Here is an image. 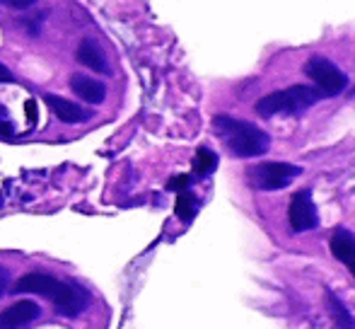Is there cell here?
Returning a JSON list of instances; mask_svg holds the SVG:
<instances>
[{
	"label": "cell",
	"instance_id": "cell-1",
	"mask_svg": "<svg viewBox=\"0 0 355 329\" xmlns=\"http://www.w3.org/2000/svg\"><path fill=\"white\" fill-rule=\"evenodd\" d=\"M15 293H37V296H44L46 301L53 303L61 315L66 317H78L80 312L87 305V296L85 291H80L73 283H66L61 278L51 276V273H27L22 276L17 283L12 286Z\"/></svg>",
	"mask_w": 355,
	"mask_h": 329
},
{
	"label": "cell",
	"instance_id": "cell-2",
	"mask_svg": "<svg viewBox=\"0 0 355 329\" xmlns=\"http://www.w3.org/2000/svg\"><path fill=\"white\" fill-rule=\"evenodd\" d=\"M213 128L223 138L227 151L237 158H259L271 146L268 133L249 121H239L232 117H215Z\"/></svg>",
	"mask_w": 355,
	"mask_h": 329
},
{
	"label": "cell",
	"instance_id": "cell-3",
	"mask_svg": "<svg viewBox=\"0 0 355 329\" xmlns=\"http://www.w3.org/2000/svg\"><path fill=\"white\" fill-rule=\"evenodd\" d=\"M322 99V92L309 85H293V87L278 90L257 102V114L263 119L271 117H297Z\"/></svg>",
	"mask_w": 355,
	"mask_h": 329
},
{
	"label": "cell",
	"instance_id": "cell-4",
	"mask_svg": "<svg viewBox=\"0 0 355 329\" xmlns=\"http://www.w3.org/2000/svg\"><path fill=\"white\" fill-rule=\"evenodd\" d=\"M300 174H302V167L290 162H259L247 169L249 184L254 189H263V192H276V189L288 187Z\"/></svg>",
	"mask_w": 355,
	"mask_h": 329
},
{
	"label": "cell",
	"instance_id": "cell-5",
	"mask_svg": "<svg viewBox=\"0 0 355 329\" xmlns=\"http://www.w3.org/2000/svg\"><path fill=\"white\" fill-rule=\"evenodd\" d=\"M307 78L314 83V87L322 92V97H334V94H341L348 87V76L338 66H334L329 58L312 56L304 66Z\"/></svg>",
	"mask_w": 355,
	"mask_h": 329
},
{
	"label": "cell",
	"instance_id": "cell-6",
	"mask_svg": "<svg viewBox=\"0 0 355 329\" xmlns=\"http://www.w3.org/2000/svg\"><path fill=\"white\" fill-rule=\"evenodd\" d=\"M288 218H290V228H293L295 233H307L319 226L317 206H314L312 192H309V189H302V192H297L293 196Z\"/></svg>",
	"mask_w": 355,
	"mask_h": 329
},
{
	"label": "cell",
	"instance_id": "cell-7",
	"mask_svg": "<svg viewBox=\"0 0 355 329\" xmlns=\"http://www.w3.org/2000/svg\"><path fill=\"white\" fill-rule=\"evenodd\" d=\"M42 307L34 301H19L0 312V329H27L32 322L39 320Z\"/></svg>",
	"mask_w": 355,
	"mask_h": 329
},
{
	"label": "cell",
	"instance_id": "cell-8",
	"mask_svg": "<svg viewBox=\"0 0 355 329\" xmlns=\"http://www.w3.org/2000/svg\"><path fill=\"white\" fill-rule=\"evenodd\" d=\"M44 99H46L49 109H51V112L66 124H80V121H85V119H89L87 109H83L80 104H75V102H71V99H66V97H58V94H46Z\"/></svg>",
	"mask_w": 355,
	"mask_h": 329
},
{
	"label": "cell",
	"instance_id": "cell-9",
	"mask_svg": "<svg viewBox=\"0 0 355 329\" xmlns=\"http://www.w3.org/2000/svg\"><path fill=\"white\" fill-rule=\"evenodd\" d=\"M331 252H334V257H336L338 262L346 264V267L351 269V273L355 276V235H353V233L343 230V228L334 230Z\"/></svg>",
	"mask_w": 355,
	"mask_h": 329
},
{
	"label": "cell",
	"instance_id": "cell-10",
	"mask_svg": "<svg viewBox=\"0 0 355 329\" xmlns=\"http://www.w3.org/2000/svg\"><path fill=\"white\" fill-rule=\"evenodd\" d=\"M71 87L80 99H85V102H89V104H99L104 99V94H107V87H104L102 83L94 81V78L80 76V73L71 78Z\"/></svg>",
	"mask_w": 355,
	"mask_h": 329
},
{
	"label": "cell",
	"instance_id": "cell-11",
	"mask_svg": "<svg viewBox=\"0 0 355 329\" xmlns=\"http://www.w3.org/2000/svg\"><path fill=\"white\" fill-rule=\"evenodd\" d=\"M78 61L83 66H87L89 71H97V73H109V63L104 58L102 49L92 42V39H85L83 44L78 47Z\"/></svg>",
	"mask_w": 355,
	"mask_h": 329
},
{
	"label": "cell",
	"instance_id": "cell-12",
	"mask_svg": "<svg viewBox=\"0 0 355 329\" xmlns=\"http://www.w3.org/2000/svg\"><path fill=\"white\" fill-rule=\"evenodd\" d=\"M327 307H329V312H331L334 322H336L338 327H341V329H355V322H353V317L348 315L346 305H343V303L338 301L334 293H327Z\"/></svg>",
	"mask_w": 355,
	"mask_h": 329
},
{
	"label": "cell",
	"instance_id": "cell-13",
	"mask_svg": "<svg viewBox=\"0 0 355 329\" xmlns=\"http://www.w3.org/2000/svg\"><path fill=\"white\" fill-rule=\"evenodd\" d=\"M215 167H218V155H215L211 148H198L196 160H193V169H196V174L206 177V174H211Z\"/></svg>",
	"mask_w": 355,
	"mask_h": 329
},
{
	"label": "cell",
	"instance_id": "cell-14",
	"mask_svg": "<svg viewBox=\"0 0 355 329\" xmlns=\"http://www.w3.org/2000/svg\"><path fill=\"white\" fill-rule=\"evenodd\" d=\"M177 213L182 221H191V216L196 213V201L191 194H179L177 199Z\"/></svg>",
	"mask_w": 355,
	"mask_h": 329
},
{
	"label": "cell",
	"instance_id": "cell-15",
	"mask_svg": "<svg viewBox=\"0 0 355 329\" xmlns=\"http://www.w3.org/2000/svg\"><path fill=\"white\" fill-rule=\"evenodd\" d=\"M8 281H10V273L5 267H0V298H3V293L8 291Z\"/></svg>",
	"mask_w": 355,
	"mask_h": 329
},
{
	"label": "cell",
	"instance_id": "cell-16",
	"mask_svg": "<svg viewBox=\"0 0 355 329\" xmlns=\"http://www.w3.org/2000/svg\"><path fill=\"white\" fill-rule=\"evenodd\" d=\"M8 5H12V8H17V10H27L29 5H34L37 0H5Z\"/></svg>",
	"mask_w": 355,
	"mask_h": 329
},
{
	"label": "cell",
	"instance_id": "cell-17",
	"mask_svg": "<svg viewBox=\"0 0 355 329\" xmlns=\"http://www.w3.org/2000/svg\"><path fill=\"white\" fill-rule=\"evenodd\" d=\"M10 81H12V73H10L3 63H0V83H10Z\"/></svg>",
	"mask_w": 355,
	"mask_h": 329
},
{
	"label": "cell",
	"instance_id": "cell-18",
	"mask_svg": "<svg viewBox=\"0 0 355 329\" xmlns=\"http://www.w3.org/2000/svg\"><path fill=\"white\" fill-rule=\"evenodd\" d=\"M27 114H29V121L37 119V109H34V102H27Z\"/></svg>",
	"mask_w": 355,
	"mask_h": 329
}]
</instances>
